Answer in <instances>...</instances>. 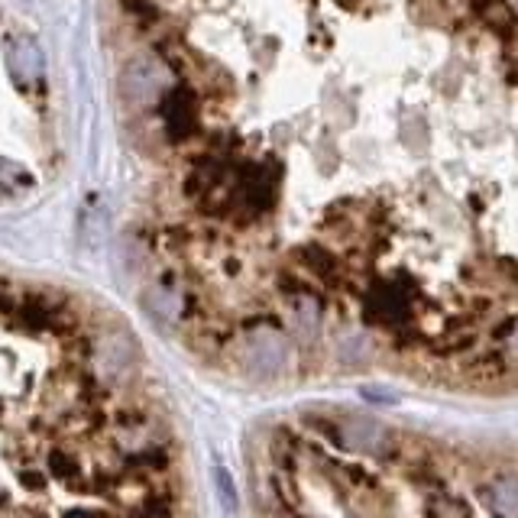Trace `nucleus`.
Wrapping results in <instances>:
<instances>
[{"label":"nucleus","mask_w":518,"mask_h":518,"mask_svg":"<svg viewBox=\"0 0 518 518\" xmlns=\"http://www.w3.org/2000/svg\"><path fill=\"white\" fill-rule=\"evenodd\" d=\"M0 518H195L182 444L136 337L0 276Z\"/></svg>","instance_id":"obj_1"},{"label":"nucleus","mask_w":518,"mask_h":518,"mask_svg":"<svg viewBox=\"0 0 518 518\" xmlns=\"http://www.w3.org/2000/svg\"><path fill=\"white\" fill-rule=\"evenodd\" d=\"M483 496L496 518H518V480L515 476H496V480L483 489Z\"/></svg>","instance_id":"obj_2"},{"label":"nucleus","mask_w":518,"mask_h":518,"mask_svg":"<svg viewBox=\"0 0 518 518\" xmlns=\"http://www.w3.org/2000/svg\"><path fill=\"white\" fill-rule=\"evenodd\" d=\"M421 515L425 518H473L467 502L454 493H447V486L434 489V493H421Z\"/></svg>","instance_id":"obj_3"}]
</instances>
